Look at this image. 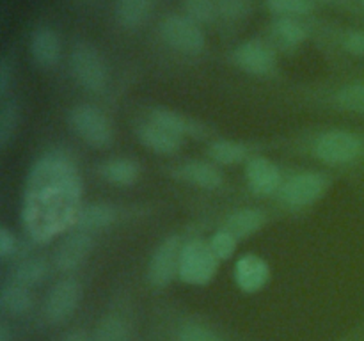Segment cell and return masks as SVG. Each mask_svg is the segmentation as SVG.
Segmentation results:
<instances>
[{
    "label": "cell",
    "mask_w": 364,
    "mask_h": 341,
    "mask_svg": "<svg viewBox=\"0 0 364 341\" xmlns=\"http://www.w3.org/2000/svg\"><path fill=\"white\" fill-rule=\"evenodd\" d=\"M82 181L77 167L60 153L45 155L34 163L23 194L25 229L34 240H52L77 224L80 215Z\"/></svg>",
    "instance_id": "cell-1"
},
{
    "label": "cell",
    "mask_w": 364,
    "mask_h": 341,
    "mask_svg": "<svg viewBox=\"0 0 364 341\" xmlns=\"http://www.w3.org/2000/svg\"><path fill=\"white\" fill-rule=\"evenodd\" d=\"M220 259L210 247V242L196 240L183 244L178 266V277L191 286H206L215 277Z\"/></svg>",
    "instance_id": "cell-2"
},
{
    "label": "cell",
    "mask_w": 364,
    "mask_h": 341,
    "mask_svg": "<svg viewBox=\"0 0 364 341\" xmlns=\"http://www.w3.org/2000/svg\"><path fill=\"white\" fill-rule=\"evenodd\" d=\"M70 67L75 80L89 92H103L109 85V67L98 48L80 41L71 48Z\"/></svg>",
    "instance_id": "cell-3"
},
{
    "label": "cell",
    "mask_w": 364,
    "mask_h": 341,
    "mask_svg": "<svg viewBox=\"0 0 364 341\" xmlns=\"http://www.w3.org/2000/svg\"><path fill=\"white\" fill-rule=\"evenodd\" d=\"M71 130L91 148H107L112 142V126L105 114L95 105H77L68 114Z\"/></svg>",
    "instance_id": "cell-4"
},
{
    "label": "cell",
    "mask_w": 364,
    "mask_h": 341,
    "mask_svg": "<svg viewBox=\"0 0 364 341\" xmlns=\"http://www.w3.org/2000/svg\"><path fill=\"white\" fill-rule=\"evenodd\" d=\"M160 36L176 52L185 55H196L205 48V32L201 25L187 14H169L160 23Z\"/></svg>",
    "instance_id": "cell-5"
},
{
    "label": "cell",
    "mask_w": 364,
    "mask_h": 341,
    "mask_svg": "<svg viewBox=\"0 0 364 341\" xmlns=\"http://www.w3.org/2000/svg\"><path fill=\"white\" fill-rule=\"evenodd\" d=\"M313 151L316 158L327 166H345L361 155L363 142L350 131L331 130L316 139Z\"/></svg>",
    "instance_id": "cell-6"
},
{
    "label": "cell",
    "mask_w": 364,
    "mask_h": 341,
    "mask_svg": "<svg viewBox=\"0 0 364 341\" xmlns=\"http://www.w3.org/2000/svg\"><path fill=\"white\" fill-rule=\"evenodd\" d=\"M82 298V284L75 277H66L53 284L46 293L43 315L48 323H63L77 311Z\"/></svg>",
    "instance_id": "cell-7"
},
{
    "label": "cell",
    "mask_w": 364,
    "mask_h": 341,
    "mask_svg": "<svg viewBox=\"0 0 364 341\" xmlns=\"http://www.w3.org/2000/svg\"><path fill=\"white\" fill-rule=\"evenodd\" d=\"M329 187V180L320 173H301L284 181L281 187V199L291 208H304L313 205Z\"/></svg>",
    "instance_id": "cell-8"
},
{
    "label": "cell",
    "mask_w": 364,
    "mask_h": 341,
    "mask_svg": "<svg viewBox=\"0 0 364 341\" xmlns=\"http://www.w3.org/2000/svg\"><path fill=\"white\" fill-rule=\"evenodd\" d=\"M181 249H183V244L178 234L167 237L155 249L148 263V281L153 288H164L173 281L180 266Z\"/></svg>",
    "instance_id": "cell-9"
},
{
    "label": "cell",
    "mask_w": 364,
    "mask_h": 341,
    "mask_svg": "<svg viewBox=\"0 0 364 341\" xmlns=\"http://www.w3.org/2000/svg\"><path fill=\"white\" fill-rule=\"evenodd\" d=\"M233 60L240 70L245 73L256 75V77H263V75H270L276 70V55L267 46L265 43L256 41H244L235 48Z\"/></svg>",
    "instance_id": "cell-10"
},
{
    "label": "cell",
    "mask_w": 364,
    "mask_h": 341,
    "mask_svg": "<svg viewBox=\"0 0 364 341\" xmlns=\"http://www.w3.org/2000/svg\"><path fill=\"white\" fill-rule=\"evenodd\" d=\"M92 251V237L87 231H77L64 238L53 252V263L60 272L77 270Z\"/></svg>",
    "instance_id": "cell-11"
},
{
    "label": "cell",
    "mask_w": 364,
    "mask_h": 341,
    "mask_svg": "<svg viewBox=\"0 0 364 341\" xmlns=\"http://www.w3.org/2000/svg\"><path fill=\"white\" fill-rule=\"evenodd\" d=\"M245 178L251 190L258 195H270L283 187L279 167L265 156H252L251 160H247Z\"/></svg>",
    "instance_id": "cell-12"
},
{
    "label": "cell",
    "mask_w": 364,
    "mask_h": 341,
    "mask_svg": "<svg viewBox=\"0 0 364 341\" xmlns=\"http://www.w3.org/2000/svg\"><path fill=\"white\" fill-rule=\"evenodd\" d=\"M270 279V266L262 256L244 254L235 265V283L245 293L263 290Z\"/></svg>",
    "instance_id": "cell-13"
},
{
    "label": "cell",
    "mask_w": 364,
    "mask_h": 341,
    "mask_svg": "<svg viewBox=\"0 0 364 341\" xmlns=\"http://www.w3.org/2000/svg\"><path fill=\"white\" fill-rule=\"evenodd\" d=\"M28 48L34 63L41 67L55 66L60 59V38L50 27L36 28L31 36Z\"/></svg>",
    "instance_id": "cell-14"
},
{
    "label": "cell",
    "mask_w": 364,
    "mask_h": 341,
    "mask_svg": "<svg viewBox=\"0 0 364 341\" xmlns=\"http://www.w3.org/2000/svg\"><path fill=\"white\" fill-rule=\"evenodd\" d=\"M137 137L142 146H146L151 151L160 153V155H171L176 153L183 144V137L159 126L156 123L148 119V123H142L137 126Z\"/></svg>",
    "instance_id": "cell-15"
},
{
    "label": "cell",
    "mask_w": 364,
    "mask_h": 341,
    "mask_svg": "<svg viewBox=\"0 0 364 341\" xmlns=\"http://www.w3.org/2000/svg\"><path fill=\"white\" fill-rule=\"evenodd\" d=\"M176 176L194 187L205 188V190H215L223 185V173L213 163L208 162H188L178 167Z\"/></svg>",
    "instance_id": "cell-16"
},
{
    "label": "cell",
    "mask_w": 364,
    "mask_h": 341,
    "mask_svg": "<svg viewBox=\"0 0 364 341\" xmlns=\"http://www.w3.org/2000/svg\"><path fill=\"white\" fill-rule=\"evenodd\" d=\"M100 176L116 187H130L141 176V167L132 158H112L100 166Z\"/></svg>",
    "instance_id": "cell-17"
},
{
    "label": "cell",
    "mask_w": 364,
    "mask_h": 341,
    "mask_svg": "<svg viewBox=\"0 0 364 341\" xmlns=\"http://www.w3.org/2000/svg\"><path fill=\"white\" fill-rule=\"evenodd\" d=\"M263 224H265V215L259 210L242 208L228 217L224 229H228L237 240H240V238H247L262 229Z\"/></svg>",
    "instance_id": "cell-18"
},
{
    "label": "cell",
    "mask_w": 364,
    "mask_h": 341,
    "mask_svg": "<svg viewBox=\"0 0 364 341\" xmlns=\"http://www.w3.org/2000/svg\"><path fill=\"white\" fill-rule=\"evenodd\" d=\"M153 0H116L117 23L123 28H139L151 13Z\"/></svg>",
    "instance_id": "cell-19"
},
{
    "label": "cell",
    "mask_w": 364,
    "mask_h": 341,
    "mask_svg": "<svg viewBox=\"0 0 364 341\" xmlns=\"http://www.w3.org/2000/svg\"><path fill=\"white\" fill-rule=\"evenodd\" d=\"M116 220V208L107 202H91L80 210L77 219V226L80 231H98L105 229Z\"/></svg>",
    "instance_id": "cell-20"
},
{
    "label": "cell",
    "mask_w": 364,
    "mask_h": 341,
    "mask_svg": "<svg viewBox=\"0 0 364 341\" xmlns=\"http://www.w3.org/2000/svg\"><path fill=\"white\" fill-rule=\"evenodd\" d=\"M0 308L11 316H23L32 308V293L27 286L11 283L0 293Z\"/></svg>",
    "instance_id": "cell-21"
},
{
    "label": "cell",
    "mask_w": 364,
    "mask_h": 341,
    "mask_svg": "<svg viewBox=\"0 0 364 341\" xmlns=\"http://www.w3.org/2000/svg\"><path fill=\"white\" fill-rule=\"evenodd\" d=\"M46 272H48V265L45 259L27 258L14 266L11 277H13V283L31 288L41 283L46 277Z\"/></svg>",
    "instance_id": "cell-22"
},
{
    "label": "cell",
    "mask_w": 364,
    "mask_h": 341,
    "mask_svg": "<svg viewBox=\"0 0 364 341\" xmlns=\"http://www.w3.org/2000/svg\"><path fill=\"white\" fill-rule=\"evenodd\" d=\"M272 32L277 41L287 46H297L308 39V28L297 18L279 16L272 23Z\"/></svg>",
    "instance_id": "cell-23"
},
{
    "label": "cell",
    "mask_w": 364,
    "mask_h": 341,
    "mask_svg": "<svg viewBox=\"0 0 364 341\" xmlns=\"http://www.w3.org/2000/svg\"><path fill=\"white\" fill-rule=\"evenodd\" d=\"M208 155L212 156L213 162L223 163V166H235V163H240L247 158V148L240 142L219 139V141L210 144Z\"/></svg>",
    "instance_id": "cell-24"
},
{
    "label": "cell",
    "mask_w": 364,
    "mask_h": 341,
    "mask_svg": "<svg viewBox=\"0 0 364 341\" xmlns=\"http://www.w3.org/2000/svg\"><path fill=\"white\" fill-rule=\"evenodd\" d=\"M92 341H130L127 322L117 315H109L100 320Z\"/></svg>",
    "instance_id": "cell-25"
},
{
    "label": "cell",
    "mask_w": 364,
    "mask_h": 341,
    "mask_svg": "<svg viewBox=\"0 0 364 341\" xmlns=\"http://www.w3.org/2000/svg\"><path fill=\"white\" fill-rule=\"evenodd\" d=\"M149 121L156 123L159 126H164L166 130L173 131V134L180 135V137H185V135L192 131L191 123L183 116L169 109H153L151 114H149Z\"/></svg>",
    "instance_id": "cell-26"
},
{
    "label": "cell",
    "mask_w": 364,
    "mask_h": 341,
    "mask_svg": "<svg viewBox=\"0 0 364 341\" xmlns=\"http://www.w3.org/2000/svg\"><path fill=\"white\" fill-rule=\"evenodd\" d=\"M334 99L341 109L364 114V82H354V84L345 85L336 92Z\"/></svg>",
    "instance_id": "cell-27"
},
{
    "label": "cell",
    "mask_w": 364,
    "mask_h": 341,
    "mask_svg": "<svg viewBox=\"0 0 364 341\" xmlns=\"http://www.w3.org/2000/svg\"><path fill=\"white\" fill-rule=\"evenodd\" d=\"M185 13L188 18H192L194 21L201 23H210V21L215 20V16L219 14L217 9V0H183Z\"/></svg>",
    "instance_id": "cell-28"
},
{
    "label": "cell",
    "mask_w": 364,
    "mask_h": 341,
    "mask_svg": "<svg viewBox=\"0 0 364 341\" xmlns=\"http://www.w3.org/2000/svg\"><path fill=\"white\" fill-rule=\"evenodd\" d=\"M18 105L11 99H6L2 103V109H0V144L7 146L9 141L13 139L14 131L18 126Z\"/></svg>",
    "instance_id": "cell-29"
},
{
    "label": "cell",
    "mask_w": 364,
    "mask_h": 341,
    "mask_svg": "<svg viewBox=\"0 0 364 341\" xmlns=\"http://www.w3.org/2000/svg\"><path fill=\"white\" fill-rule=\"evenodd\" d=\"M267 7L279 16H306L311 13V0H267Z\"/></svg>",
    "instance_id": "cell-30"
},
{
    "label": "cell",
    "mask_w": 364,
    "mask_h": 341,
    "mask_svg": "<svg viewBox=\"0 0 364 341\" xmlns=\"http://www.w3.org/2000/svg\"><path fill=\"white\" fill-rule=\"evenodd\" d=\"M208 242H210V247H212V251L215 252V256L220 259V261H224V259H230L231 256L235 254V251H237L238 240L228 229L217 231V233L213 234Z\"/></svg>",
    "instance_id": "cell-31"
},
{
    "label": "cell",
    "mask_w": 364,
    "mask_h": 341,
    "mask_svg": "<svg viewBox=\"0 0 364 341\" xmlns=\"http://www.w3.org/2000/svg\"><path fill=\"white\" fill-rule=\"evenodd\" d=\"M217 9L226 20H242L251 9V0H217Z\"/></svg>",
    "instance_id": "cell-32"
},
{
    "label": "cell",
    "mask_w": 364,
    "mask_h": 341,
    "mask_svg": "<svg viewBox=\"0 0 364 341\" xmlns=\"http://www.w3.org/2000/svg\"><path fill=\"white\" fill-rule=\"evenodd\" d=\"M178 341H223L212 329L199 323H185L178 332Z\"/></svg>",
    "instance_id": "cell-33"
},
{
    "label": "cell",
    "mask_w": 364,
    "mask_h": 341,
    "mask_svg": "<svg viewBox=\"0 0 364 341\" xmlns=\"http://www.w3.org/2000/svg\"><path fill=\"white\" fill-rule=\"evenodd\" d=\"M343 48L355 57H364V31H350L341 41Z\"/></svg>",
    "instance_id": "cell-34"
},
{
    "label": "cell",
    "mask_w": 364,
    "mask_h": 341,
    "mask_svg": "<svg viewBox=\"0 0 364 341\" xmlns=\"http://www.w3.org/2000/svg\"><path fill=\"white\" fill-rule=\"evenodd\" d=\"M16 249V237L9 231V227H0V258H9Z\"/></svg>",
    "instance_id": "cell-35"
},
{
    "label": "cell",
    "mask_w": 364,
    "mask_h": 341,
    "mask_svg": "<svg viewBox=\"0 0 364 341\" xmlns=\"http://www.w3.org/2000/svg\"><path fill=\"white\" fill-rule=\"evenodd\" d=\"M11 71H13V67H11L9 60L2 59V63H0V96L2 98H6L7 91H9Z\"/></svg>",
    "instance_id": "cell-36"
},
{
    "label": "cell",
    "mask_w": 364,
    "mask_h": 341,
    "mask_svg": "<svg viewBox=\"0 0 364 341\" xmlns=\"http://www.w3.org/2000/svg\"><path fill=\"white\" fill-rule=\"evenodd\" d=\"M63 341H92V337L89 336L85 330L78 329V330H71V332H68L66 336L63 337Z\"/></svg>",
    "instance_id": "cell-37"
},
{
    "label": "cell",
    "mask_w": 364,
    "mask_h": 341,
    "mask_svg": "<svg viewBox=\"0 0 364 341\" xmlns=\"http://www.w3.org/2000/svg\"><path fill=\"white\" fill-rule=\"evenodd\" d=\"M0 341H13V332H11L7 323H2V325H0Z\"/></svg>",
    "instance_id": "cell-38"
},
{
    "label": "cell",
    "mask_w": 364,
    "mask_h": 341,
    "mask_svg": "<svg viewBox=\"0 0 364 341\" xmlns=\"http://www.w3.org/2000/svg\"><path fill=\"white\" fill-rule=\"evenodd\" d=\"M361 6H363V9H364V0H361Z\"/></svg>",
    "instance_id": "cell-39"
},
{
    "label": "cell",
    "mask_w": 364,
    "mask_h": 341,
    "mask_svg": "<svg viewBox=\"0 0 364 341\" xmlns=\"http://www.w3.org/2000/svg\"><path fill=\"white\" fill-rule=\"evenodd\" d=\"M323 2H331V0H323Z\"/></svg>",
    "instance_id": "cell-40"
}]
</instances>
